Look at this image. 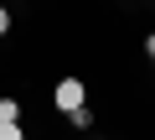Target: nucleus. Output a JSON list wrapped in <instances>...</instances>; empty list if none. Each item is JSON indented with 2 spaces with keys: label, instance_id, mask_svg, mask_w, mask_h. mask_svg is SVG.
<instances>
[{
  "label": "nucleus",
  "instance_id": "1",
  "mask_svg": "<svg viewBox=\"0 0 155 140\" xmlns=\"http://www.w3.org/2000/svg\"><path fill=\"white\" fill-rule=\"evenodd\" d=\"M52 104L67 114V109H78V104H88V83L83 78H62L57 88H52Z\"/></svg>",
  "mask_w": 155,
  "mask_h": 140
},
{
  "label": "nucleus",
  "instance_id": "2",
  "mask_svg": "<svg viewBox=\"0 0 155 140\" xmlns=\"http://www.w3.org/2000/svg\"><path fill=\"white\" fill-rule=\"evenodd\" d=\"M0 125H21V104L16 99H0Z\"/></svg>",
  "mask_w": 155,
  "mask_h": 140
},
{
  "label": "nucleus",
  "instance_id": "3",
  "mask_svg": "<svg viewBox=\"0 0 155 140\" xmlns=\"http://www.w3.org/2000/svg\"><path fill=\"white\" fill-rule=\"evenodd\" d=\"M67 119H72V130H88V125H93V114H88V104H78V109H67Z\"/></svg>",
  "mask_w": 155,
  "mask_h": 140
},
{
  "label": "nucleus",
  "instance_id": "4",
  "mask_svg": "<svg viewBox=\"0 0 155 140\" xmlns=\"http://www.w3.org/2000/svg\"><path fill=\"white\" fill-rule=\"evenodd\" d=\"M5 31H11V11L0 5V36H5Z\"/></svg>",
  "mask_w": 155,
  "mask_h": 140
},
{
  "label": "nucleus",
  "instance_id": "5",
  "mask_svg": "<svg viewBox=\"0 0 155 140\" xmlns=\"http://www.w3.org/2000/svg\"><path fill=\"white\" fill-rule=\"evenodd\" d=\"M145 52H150V57H155V31H150V36H145Z\"/></svg>",
  "mask_w": 155,
  "mask_h": 140
},
{
  "label": "nucleus",
  "instance_id": "6",
  "mask_svg": "<svg viewBox=\"0 0 155 140\" xmlns=\"http://www.w3.org/2000/svg\"><path fill=\"white\" fill-rule=\"evenodd\" d=\"M150 67H155V57H150Z\"/></svg>",
  "mask_w": 155,
  "mask_h": 140
}]
</instances>
